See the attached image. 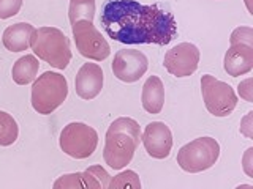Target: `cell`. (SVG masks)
<instances>
[{"mask_svg":"<svg viewBox=\"0 0 253 189\" xmlns=\"http://www.w3.org/2000/svg\"><path fill=\"white\" fill-rule=\"evenodd\" d=\"M100 21L106 35L124 44L166 46L177 36L172 13L138 0H108Z\"/></svg>","mask_w":253,"mask_h":189,"instance_id":"obj_1","label":"cell"},{"mask_svg":"<svg viewBox=\"0 0 253 189\" xmlns=\"http://www.w3.org/2000/svg\"><path fill=\"white\" fill-rule=\"evenodd\" d=\"M141 142V131L136 120L130 117H119L109 125L105 136V162L114 170L126 167L134 156Z\"/></svg>","mask_w":253,"mask_h":189,"instance_id":"obj_2","label":"cell"},{"mask_svg":"<svg viewBox=\"0 0 253 189\" xmlns=\"http://www.w3.org/2000/svg\"><path fill=\"white\" fill-rule=\"evenodd\" d=\"M30 47L40 60L57 69H65L71 62L70 41L57 27L35 29L30 38Z\"/></svg>","mask_w":253,"mask_h":189,"instance_id":"obj_3","label":"cell"},{"mask_svg":"<svg viewBox=\"0 0 253 189\" xmlns=\"http://www.w3.org/2000/svg\"><path fill=\"white\" fill-rule=\"evenodd\" d=\"M68 96V82L65 76L54 71H46L38 76L32 85V107L38 114L49 115L63 104Z\"/></svg>","mask_w":253,"mask_h":189,"instance_id":"obj_4","label":"cell"},{"mask_svg":"<svg viewBox=\"0 0 253 189\" xmlns=\"http://www.w3.org/2000/svg\"><path fill=\"white\" fill-rule=\"evenodd\" d=\"M220 156V145L212 137H198L184 145L177 153L179 167L188 173H200L215 165Z\"/></svg>","mask_w":253,"mask_h":189,"instance_id":"obj_5","label":"cell"},{"mask_svg":"<svg viewBox=\"0 0 253 189\" xmlns=\"http://www.w3.org/2000/svg\"><path fill=\"white\" fill-rule=\"evenodd\" d=\"M59 144L65 155L75 158V159H85L97 150L98 134L89 125L73 122L62 129Z\"/></svg>","mask_w":253,"mask_h":189,"instance_id":"obj_6","label":"cell"},{"mask_svg":"<svg viewBox=\"0 0 253 189\" xmlns=\"http://www.w3.org/2000/svg\"><path fill=\"white\" fill-rule=\"evenodd\" d=\"M201 93L206 109L213 117H228L237 106V96L233 87L211 74L201 77Z\"/></svg>","mask_w":253,"mask_h":189,"instance_id":"obj_7","label":"cell"},{"mask_svg":"<svg viewBox=\"0 0 253 189\" xmlns=\"http://www.w3.org/2000/svg\"><path fill=\"white\" fill-rule=\"evenodd\" d=\"M71 30H73L76 49L83 57L95 62L106 60L109 57L111 47L98 29L93 26V22L85 19L76 21L75 24H71Z\"/></svg>","mask_w":253,"mask_h":189,"instance_id":"obj_8","label":"cell"},{"mask_svg":"<svg viewBox=\"0 0 253 189\" xmlns=\"http://www.w3.org/2000/svg\"><path fill=\"white\" fill-rule=\"evenodd\" d=\"M200 49L192 43H180L165 54L163 65L174 77H188L200 65Z\"/></svg>","mask_w":253,"mask_h":189,"instance_id":"obj_9","label":"cell"},{"mask_svg":"<svg viewBox=\"0 0 253 189\" xmlns=\"http://www.w3.org/2000/svg\"><path fill=\"white\" fill-rule=\"evenodd\" d=\"M149 60L141 51L121 49L117 51L113 60V73L119 81L133 84L146 74Z\"/></svg>","mask_w":253,"mask_h":189,"instance_id":"obj_10","label":"cell"},{"mask_svg":"<svg viewBox=\"0 0 253 189\" xmlns=\"http://www.w3.org/2000/svg\"><path fill=\"white\" fill-rule=\"evenodd\" d=\"M142 144L149 156L155 159H165L168 158L172 148V134L168 125L163 122H152L146 126L142 132Z\"/></svg>","mask_w":253,"mask_h":189,"instance_id":"obj_11","label":"cell"},{"mask_svg":"<svg viewBox=\"0 0 253 189\" xmlns=\"http://www.w3.org/2000/svg\"><path fill=\"white\" fill-rule=\"evenodd\" d=\"M103 69L97 63H84L79 68L76 79H75V89L79 98L90 101L97 98L103 89Z\"/></svg>","mask_w":253,"mask_h":189,"instance_id":"obj_12","label":"cell"},{"mask_svg":"<svg viewBox=\"0 0 253 189\" xmlns=\"http://www.w3.org/2000/svg\"><path fill=\"white\" fill-rule=\"evenodd\" d=\"M225 71L233 77L244 76L253 68V44L234 43L229 46L223 60Z\"/></svg>","mask_w":253,"mask_h":189,"instance_id":"obj_13","label":"cell"},{"mask_svg":"<svg viewBox=\"0 0 253 189\" xmlns=\"http://www.w3.org/2000/svg\"><path fill=\"white\" fill-rule=\"evenodd\" d=\"M35 27L29 22H18L6 27L2 35V43L6 51L22 52L30 47V38L34 35Z\"/></svg>","mask_w":253,"mask_h":189,"instance_id":"obj_14","label":"cell"},{"mask_svg":"<svg viewBox=\"0 0 253 189\" xmlns=\"http://www.w3.org/2000/svg\"><path fill=\"white\" fill-rule=\"evenodd\" d=\"M141 102L146 112L157 115L162 112L165 104V85L158 76H150L142 85Z\"/></svg>","mask_w":253,"mask_h":189,"instance_id":"obj_15","label":"cell"},{"mask_svg":"<svg viewBox=\"0 0 253 189\" xmlns=\"http://www.w3.org/2000/svg\"><path fill=\"white\" fill-rule=\"evenodd\" d=\"M38 68H40V63L35 55L26 54L24 57L14 62L13 69H11L13 81L18 85H27L30 82H34L38 74Z\"/></svg>","mask_w":253,"mask_h":189,"instance_id":"obj_16","label":"cell"},{"mask_svg":"<svg viewBox=\"0 0 253 189\" xmlns=\"http://www.w3.org/2000/svg\"><path fill=\"white\" fill-rule=\"evenodd\" d=\"M93 18H95V0H70L68 19L71 24L81 19L93 22Z\"/></svg>","mask_w":253,"mask_h":189,"instance_id":"obj_17","label":"cell"},{"mask_svg":"<svg viewBox=\"0 0 253 189\" xmlns=\"http://www.w3.org/2000/svg\"><path fill=\"white\" fill-rule=\"evenodd\" d=\"M19 136V128L14 118L0 110V147H10L13 145Z\"/></svg>","mask_w":253,"mask_h":189,"instance_id":"obj_18","label":"cell"},{"mask_svg":"<svg viewBox=\"0 0 253 189\" xmlns=\"http://www.w3.org/2000/svg\"><path fill=\"white\" fill-rule=\"evenodd\" d=\"M109 173L101 165H90L89 169L83 172L84 188L89 189H106L109 185Z\"/></svg>","mask_w":253,"mask_h":189,"instance_id":"obj_19","label":"cell"},{"mask_svg":"<svg viewBox=\"0 0 253 189\" xmlns=\"http://www.w3.org/2000/svg\"><path fill=\"white\" fill-rule=\"evenodd\" d=\"M108 188L109 189H125V188L141 189V181H139V177L136 175V172L125 170V172H121L116 177H111Z\"/></svg>","mask_w":253,"mask_h":189,"instance_id":"obj_20","label":"cell"},{"mask_svg":"<svg viewBox=\"0 0 253 189\" xmlns=\"http://www.w3.org/2000/svg\"><path fill=\"white\" fill-rule=\"evenodd\" d=\"M54 189H67V188H84L83 181V172L68 173V175H62L59 180L54 181Z\"/></svg>","mask_w":253,"mask_h":189,"instance_id":"obj_21","label":"cell"},{"mask_svg":"<svg viewBox=\"0 0 253 189\" xmlns=\"http://www.w3.org/2000/svg\"><path fill=\"white\" fill-rule=\"evenodd\" d=\"M22 0H0V19L13 18L19 13Z\"/></svg>","mask_w":253,"mask_h":189,"instance_id":"obj_22","label":"cell"},{"mask_svg":"<svg viewBox=\"0 0 253 189\" xmlns=\"http://www.w3.org/2000/svg\"><path fill=\"white\" fill-rule=\"evenodd\" d=\"M252 39H253V32L250 27H239L236 29L233 33H231V38H229V41L231 44L234 43H247V44H252Z\"/></svg>","mask_w":253,"mask_h":189,"instance_id":"obj_23","label":"cell"},{"mask_svg":"<svg viewBox=\"0 0 253 189\" xmlns=\"http://www.w3.org/2000/svg\"><path fill=\"white\" fill-rule=\"evenodd\" d=\"M250 84H252V79H247L245 82H242L241 85H239V93H241V96L242 98H245L249 102H252V94L249 93V87H250Z\"/></svg>","mask_w":253,"mask_h":189,"instance_id":"obj_24","label":"cell"},{"mask_svg":"<svg viewBox=\"0 0 253 189\" xmlns=\"http://www.w3.org/2000/svg\"><path fill=\"white\" fill-rule=\"evenodd\" d=\"M252 153H253V148H249L247 153H245V156H244V170H245V173H247L249 177L253 175V172L250 169V158H252Z\"/></svg>","mask_w":253,"mask_h":189,"instance_id":"obj_25","label":"cell"}]
</instances>
